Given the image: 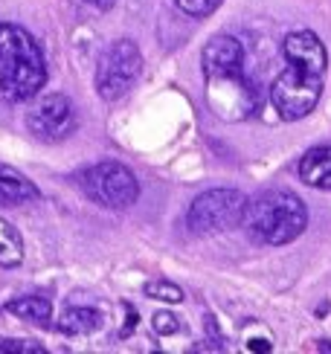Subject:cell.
Here are the masks:
<instances>
[{
  "label": "cell",
  "instance_id": "cell-1",
  "mask_svg": "<svg viewBox=\"0 0 331 354\" xmlns=\"http://www.w3.org/2000/svg\"><path fill=\"white\" fill-rule=\"evenodd\" d=\"M282 55L288 67L270 84V102H274V108L282 120L296 122L317 108L328 55L323 41L314 32H308V29H299V32H291L285 38Z\"/></svg>",
  "mask_w": 331,
  "mask_h": 354
},
{
  "label": "cell",
  "instance_id": "cell-2",
  "mask_svg": "<svg viewBox=\"0 0 331 354\" xmlns=\"http://www.w3.org/2000/svg\"><path fill=\"white\" fill-rule=\"evenodd\" d=\"M201 70L206 79V102L215 116L242 122L256 111V91L244 76V47L238 38H209L201 55Z\"/></svg>",
  "mask_w": 331,
  "mask_h": 354
},
{
  "label": "cell",
  "instance_id": "cell-3",
  "mask_svg": "<svg viewBox=\"0 0 331 354\" xmlns=\"http://www.w3.org/2000/svg\"><path fill=\"white\" fill-rule=\"evenodd\" d=\"M47 82V62L41 44L18 24L0 21V99L29 102Z\"/></svg>",
  "mask_w": 331,
  "mask_h": 354
},
{
  "label": "cell",
  "instance_id": "cell-4",
  "mask_svg": "<svg viewBox=\"0 0 331 354\" xmlns=\"http://www.w3.org/2000/svg\"><path fill=\"white\" fill-rule=\"evenodd\" d=\"M244 227L256 241L279 247V244H291L308 227V209L294 192L285 189H270L256 195L247 203V215H244Z\"/></svg>",
  "mask_w": 331,
  "mask_h": 354
},
{
  "label": "cell",
  "instance_id": "cell-5",
  "mask_svg": "<svg viewBox=\"0 0 331 354\" xmlns=\"http://www.w3.org/2000/svg\"><path fill=\"white\" fill-rule=\"evenodd\" d=\"M247 198L238 189H209L189 203L186 227L195 235H213L244 224Z\"/></svg>",
  "mask_w": 331,
  "mask_h": 354
},
{
  "label": "cell",
  "instance_id": "cell-6",
  "mask_svg": "<svg viewBox=\"0 0 331 354\" xmlns=\"http://www.w3.org/2000/svg\"><path fill=\"white\" fill-rule=\"evenodd\" d=\"M143 73V53L134 41L119 38L102 50L96 62V93L105 102H119Z\"/></svg>",
  "mask_w": 331,
  "mask_h": 354
},
{
  "label": "cell",
  "instance_id": "cell-7",
  "mask_svg": "<svg viewBox=\"0 0 331 354\" xmlns=\"http://www.w3.org/2000/svg\"><path fill=\"white\" fill-rule=\"evenodd\" d=\"M84 192L105 209H128L140 198V183L128 166L105 160L84 171Z\"/></svg>",
  "mask_w": 331,
  "mask_h": 354
},
{
  "label": "cell",
  "instance_id": "cell-8",
  "mask_svg": "<svg viewBox=\"0 0 331 354\" xmlns=\"http://www.w3.org/2000/svg\"><path fill=\"white\" fill-rule=\"evenodd\" d=\"M26 128L41 142H62L76 131V108L67 96L50 93L26 113Z\"/></svg>",
  "mask_w": 331,
  "mask_h": 354
},
{
  "label": "cell",
  "instance_id": "cell-9",
  "mask_svg": "<svg viewBox=\"0 0 331 354\" xmlns=\"http://www.w3.org/2000/svg\"><path fill=\"white\" fill-rule=\"evenodd\" d=\"M41 198V189L29 180L26 174L18 169H12L6 163H0V203L3 206H21V203H33Z\"/></svg>",
  "mask_w": 331,
  "mask_h": 354
},
{
  "label": "cell",
  "instance_id": "cell-10",
  "mask_svg": "<svg viewBox=\"0 0 331 354\" xmlns=\"http://www.w3.org/2000/svg\"><path fill=\"white\" fill-rule=\"evenodd\" d=\"M299 177L314 189H331V145L311 149L299 160Z\"/></svg>",
  "mask_w": 331,
  "mask_h": 354
},
{
  "label": "cell",
  "instance_id": "cell-11",
  "mask_svg": "<svg viewBox=\"0 0 331 354\" xmlns=\"http://www.w3.org/2000/svg\"><path fill=\"white\" fill-rule=\"evenodd\" d=\"M99 311L93 308H84V305H73V308H64L62 319H58V331L62 334H70V337H84L90 331L99 328Z\"/></svg>",
  "mask_w": 331,
  "mask_h": 354
},
{
  "label": "cell",
  "instance_id": "cell-12",
  "mask_svg": "<svg viewBox=\"0 0 331 354\" xmlns=\"http://www.w3.org/2000/svg\"><path fill=\"white\" fill-rule=\"evenodd\" d=\"M6 311L15 314V317H21V319L47 326L50 317H53V305H50V299H44V297H18V299L6 302Z\"/></svg>",
  "mask_w": 331,
  "mask_h": 354
},
{
  "label": "cell",
  "instance_id": "cell-13",
  "mask_svg": "<svg viewBox=\"0 0 331 354\" xmlns=\"http://www.w3.org/2000/svg\"><path fill=\"white\" fill-rule=\"evenodd\" d=\"M24 261V239L9 221L0 218V268H18Z\"/></svg>",
  "mask_w": 331,
  "mask_h": 354
},
{
  "label": "cell",
  "instance_id": "cell-14",
  "mask_svg": "<svg viewBox=\"0 0 331 354\" xmlns=\"http://www.w3.org/2000/svg\"><path fill=\"white\" fill-rule=\"evenodd\" d=\"M145 297L160 299V302H184V290H180L177 285H172V282H163V279H157V282L145 285Z\"/></svg>",
  "mask_w": 331,
  "mask_h": 354
},
{
  "label": "cell",
  "instance_id": "cell-15",
  "mask_svg": "<svg viewBox=\"0 0 331 354\" xmlns=\"http://www.w3.org/2000/svg\"><path fill=\"white\" fill-rule=\"evenodd\" d=\"M180 12H186L189 18H206V15H213L224 0H175Z\"/></svg>",
  "mask_w": 331,
  "mask_h": 354
},
{
  "label": "cell",
  "instance_id": "cell-16",
  "mask_svg": "<svg viewBox=\"0 0 331 354\" xmlns=\"http://www.w3.org/2000/svg\"><path fill=\"white\" fill-rule=\"evenodd\" d=\"M154 331L157 334H177L180 331V319L175 317V314H169V311H160V314H154Z\"/></svg>",
  "mask_w": 331,
  "mask_h": 354
},
{
  "label": "cell",
  "instance_id": "cell-17",
  "mask_svg": "<svg viewBox=\"0 0 331 354\" xmlns=\"http://www.w3.org/2000/svg\"><path fill=\"white\" fill-rule=\"evenodd\" d=\"M12 351H33V354H38V351H44V346H38L33 340H3L0 343V354H12Z\"/></svg>",
  "mask_w": 331,
  "mask_h": 354
},
{
  "label": "cell",
  "instance_id": "cell-18",
  "mask_svg": "<svg viewBox=\"0 0 331 354\" xmlns=\"http://www.w3.org/2000/svg\"><path fill=\"white\" fill-rule=\"evenodd\" d=\"M84 3H87V6H93L96 12H108V9L116 3V0H84Z\"/></svg>",
  "mask_w": 331,
  "mask_h": 354
},
{
  "label": "cell",
  "instance_id": "cell-19",
  "mask_svg": "<svg viewBox=\"0 0 331 354\" xmlns=\"http://www.w3.org/2000/svg\"><path fill=\"white\" fill-rule=\"evenodd\" d=\"M247 348H250V351H270L274 346H270L267 340H250V343H247Z\"/></svg>",
  "mask_w": 331,
  "mask_h": 354
}]
</instances>
